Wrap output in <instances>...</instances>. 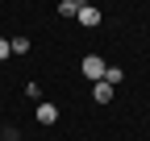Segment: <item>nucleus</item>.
Returning <instances> with one entry per match:
<instances>
[{
    "label": "nucleus",
    "instance_id": "1",
    "mask_svg": "<svg viewBox=\"0 0 150 141\" xmlns=\"http://www.w3.org/2000/svg\"><path fill=\"white\" fill-rule=\"evenodd\" d=\"M79 70H83L88 79H96V83H104V70H108V66H104V58H100V54H88V58L79 62Z\"/></svg>",
    "mask_w": 150,
    "mask_h": 141
},
{
    "label": "nucleus",
    "instance_id": "2",
    "mask_svg": "<svg viewBox=\"0 0 150 141\" xmlns=\"http://www.w3.org/2000/svg\"><path fill=\"white\" fill-rule=\"evenodd\" d=\"M33 116H38V125H54V120H59V108H54V104H38Z\"/></svg>",
    "mask_w": 150,
    "mask_h": 141
},
{
    "label": "nucleus",
    "instance_id": "3",
    "mask_svg": "<svg viewBox=\"0 0 150 141\" xmlns=\"http://www.w3.org/2000/svg\"><path fill=\"white\" fill-rule=\"evenodd\" d=\"M75 21H79V25H100V8H92V4H79V17H75Z\"/></svg>",
    "mask_w": 150,
    "mask_h": 141
},
{
    "label": "nucleus",
    "instance_id": "4",
    "mask_svg": "<svg viewBox=\"0 0 150 141\" xmlns=\"http://www.w3.org/2000/svg\"><path fill=\"white\" fill-rule=\"evenodd\" d=\"M121 79H125V75H121V66H108V70H104V83H108V87H117Z\"/></svg>",
    "mask_w": 150,
    "mask_h": 141
},
{
    "label": "nucleus",
    "instance_id": "5",
    "mask_svg": "<svg viewBox=\"0 0 150 141\" xmlns=\"http://www.w3.org/2000/svg\"><path fill=\"white\" fill-rule=\"evenodd\" d=\"M92 96H96L100 104H108V100H112V87H108V83H96V91H92Z\"/></svg>",
    "mask_w": 150,
    "mask_h": 141
},
{
    "label": "nucleus",
    "instance_id": "6",
    "mask_svg": "<svg viewBox=\"0 0 150 141\" xmlns=\"http://www.w3.org/2000/svg\"><path fill=\"white\" fill-rule=\"evenodd\" d=\"M8 46H13V54H29V38H13Z\"/></svg>",
    "mask_w": 150,
    "mask_h": 141
},
{
    "label": "nucleus",
    "instance_id": "7",
    "mask_svg": "<svg viewBox=\"0 0 150 141\" xmlns=\"http://www.w3.org/2000/svg\"><path fill=\"white\" fill-rule=\"evenodd\" d=\"M59 13H63V17H79V4H75V0H63Z\"/></svg>",
    "mask_w": 150,
    "mask_h": 141
},
{
    "label": "nucleus",
    "instance_id": "8",
    "mask_svg": "<svg viewBox=\"0 0 150 141\" xmlns=\"http://www.w3.org/2000/svg\"><path fill=\"white\" fill-rule=\"evenodd\" d=\"M8 54H13V46H8V38H0V62H4Z\"/></svg>",
    "mask_w": 150,
    "mask_h": 141
}]
</instances>
